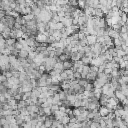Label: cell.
<instances>
[{
	"label": "cell",
	"instance_id": "cell-15",
	"mask_svg": "<svg viewBox=\"0 0 128 128\" xmlns=\"http://www.w3.org/2000/svg\"><path fill=\"white\" fill-rule=\"evenodd\" d=\"M90 72V65L88 64V65H83V69H82V72L81 73H83V74H88Z\"/></svg>",
	"mask_w": 128,
	"mask_h": 128
},
{
	"label": "cell",
	"instance_id": "cell-1",
	"mask_svg": "<svg viewBox=\"0 0 128 128\" xmlns=\"http://www.w3.org/2000/svg\"><path fill=\"white\" fill-rule=\"evenodd\" d=\"M38 18L40 19L41 22H45L48 23L51 19H52V12L50 10H41L40 14L38 15Z\"/></svg>",
	"mask_w": 128,
	"mask_h": 128
},
{
	"label": "cell",
	"instance_id": "cell-14",
	"mask_svg": "<svg viewBox=\"0 0 128 128\" xmlns=\"http://www.w3.org/2000/svg\"><path fill=\"white\" fill-rule=\"evenodd\" d=\"M23 17H24V19H25L26 21H30V20H33V19L35 18V15H33L32 13H29V14L23 15Z\"/></svg>",
	"mask_w": 128,
	"mask_h": 128
},
{
	"label": "cell",
	"instance_id": "cell-28",
	"mask_svg": "<svg viewBox=\"0 0 128 128\" xmlns=\"http://www.w3.org/2000/svg\"><path fill=\"white\" fill-rule=\"evenodd\" d=\"M121 60H122V57H119V56H114L113 57V61H115L117 63H120Z\"/></svg>",
	"mask_w": 128,
	"mask_h": 128
},
{
	"label": "cell",
	"instance_id": "cell-27",
	"mask_svg": "<svg viewBox=\"0 0 128 128\" xmlns=\"http://www.w3.org/2000/svg\"><path fill=\"white\" fill-rule=\"evenodd\" d=\"M21 28H22V25L20 23H18V22L15 21V24H14V28L13 29H21Z\"/></svg>",
	"mask_w": 128,
	"mask_h": 128
},
{
	"label": "cell",
	"instance_id": "cell-18",
	"mask_svg": "<svg viewBox=\"0 0 128 128\" xmlns=\"http://www.w3.org/2000/svg\"><path fill=\"white\" fill-rule=\"evenodd\" d=\"M13 46H14V48H15V49H17V50H21V49H23V45H22L18 40L16 41V43H15Z\"/></svg>",
	"mask_w": 128,
	"mask_h": 128
},
{
	"label": "cell",
	"instance_id": "cell-30",
	"mask_svg": "<svg viewBox=\"0 0 128 128\" xmlns=\"http://www.w3.org/2000/svg\"><path fill=\"white\" fill-rule=\"evenodd\" d=\"M73 25H78V18H73Z\"/></svg>",
	"mask_w": 128,
	"mask_h": 128
},
{
	"label": "cell",
	"instance_id": "cell-19",
	"mask_svg": "<svg viewBox=\"0 0 128 128\" xmlns=\"http://www.w3.org/2000/svg\"><path fill=\"white\" fill-rule=\"evenodd\" d=\"M50 108H51V111H52V113H54V112H56L57 110H59L60 106H59L58 104H52V105L50 106Z\"/></svg>",
	"mask_w": 128,
	"mask_h": 128
},
{
	"label": "cell",
	"instance_id": "cell-10",
	"mask_svg": "<svg viewBox=\"0 0 128 128\" xmlns=\"http://www.w3.org/2000/svg\"><path fill=\"white\" fill-rule=\"evenodd\" d=\"M58 58H59V60H60V61H62V62L66 61V60H71V59H70V55L65 54V53H62Z\"/></svg>",
	"mask_w": 128,
	"mask_h": 128
},
{
	"label": "cell",
	"instance_id": "cell-4",
	"mask_svg": "<svg viewBox=\"0 0 128 128\" xmlns=\"http://www.w3.org/2000/svg\"><path fill=\"white\" fill-rule=\"evenodd\" d=\"M104 12L102 11V9L100 7H97V8H94L93 9V12H92V16L94 17H97V18H102L104 16Z\"/></svg>",
	"mask_w": 128,
	"mask_h": 128
},
{
	"label": "cell",
	"instance_id": "cell-29",
	"mask_svg": "<svg viewBox=\"0 0 128 128\" xmlns=\"http://www.w3.org/2000/svg\"><path fill=\"white\" fill-rule=\"evenodd\" d=\"M111 72H112V68H105L104 69V73H106V74H111Z\"/></svg>",
	"mask_w": 128,
	"mask_h": 128
},
{
	"label": "cell",
	"instance_id": "cell-20",
	"mask_svg": "<svg viewBox=\"0 0 128 128\" xmlns=\"http://www.w3.org/2000/svg\"><path fill=\"white\" fill-rule=\"evenodd\" d=\"M63 53V48H55V56L59 57Z\"/></svg>",
	"mask_w": 128,
	"mask_h": 128
},
{
	"label": "cell",
	"instance_id": "cell-26",
	"mask_svg": "<svg viewBox=\"0 0 128 128\" xmlns=\"http://www.w3.org/2000/svg\"><path fill=\"white\" fill-rule=\"evenodd\" d=\"M83 49H84V51H85V54H87V53H89V52L91 51V46H90V45H86V46L83 47Z\"/></svg>",
	"mask_w": 128,
	"mask_h": 128
},
{
	"label": "cell",
	"instance_id": "cell-22",
	"mask_svg": "<svg viewBox=\"0 0 128 128\" xmlns=\"http://www.w3.org/2000/svg\"><path fill=\"white\" fill-rule=\"evenodd\" d=\"M78 44L81 46V47H84V46H86V45H88V43H87V40H86V38L85 39H81V40H79L78 41Z\"/></svg>",
	"mask_w": 128,
	"mask_h": 128
},
{
	"label": "cell",
	"instance_id": "cell-24",
	"mask_svg": "<svg viewBox=\"0 0 128 128\" xmlns=\"http://www.w3.org/2000/svg\"><path fill=\"white\" fill-rule=\"evenodd\" d=\"M78 7L81 9H84L85 7V0H78Z\"/></svg>",
	"mask_w": 128,
	"mask_h": 128
},
{
	"label": "cell",
	"instance_id": "cell-3",
	"mask_svg": "<svg viewBox=\"0 0 128 128\" xmlns=\"http://www.w3.org/2000/svg\"><path fill=\"white\" fill-rule=\"evenodd\" d=\"M86 40H87V43L88 45H94L96 42H97V35H93V34H88L86 36Z\"/></svg>",
	"mask_w": 128,
	"mask_h": 128
},
{
	"label": "cell",
	"instance_id": "cell-8",
	"mask_svg": "<svg viewBox=\"0 0 128 128\" xmlns=\"http://www.w3.org/2000/svg\"><path fill=\"white\" fill-rule=\"evenodd\" d=\"M63 24L65 27H69V26H72L73 25V18H64L63 20Z\"/></svg>",
	"mask_w": 128,
	"mask_h": 128
},
{
	"label": "cell",
	"instance_id": "cell-5",
	"mask_svg": "<svg viewBox=\"0 0 128 128\" xmlns=\"http://www.w3.org/2000/svg\"><path fill=\"white\" fill-rule=\"evenodd\" d=\"M115 97H116L120 102H123V101L126 99V95H125L121 90H115Z\"/></svg>",
	"mask_w": 128,
	"mask_h": 128
},
{
	"label": "cell",
	"instance_id": "cell-11",
	"mask_svg": "<svg viewBox=\"0 0 128 128\" xmlns=\"http://www.w3.org/2000/svg\"><path fill=\"white\" fill-rule=\"evenodd\" d=\"M70 59H71V61L79 60V59H80V56H79L78 52H77V51H76V52H71V54H70Z\"/></svg>",
	"mask_w": 128,
	"mask_h": 128
},
{
	"label": "cell",
	"instance_id": "cell-17",
	"mask_svg": "<svg viewBox=\"0 0 128 128\" xmlns=\"http://www.w3.org/2000/svg\"><path fill=\"white\" fill-rule=\"evenodd\" d=\"M63 27H65L63 24V22H57L55 23V30H61Z\"/></svg>",
	"mask_w": 128,
	"mask_h": 128
},
{
	"label": "cell",
	"instance_id": "cell-12",
	"mask_svg": "<svg viewBox=\"0 0 128 128\" xmlns=\"http://www.w3.org/2000/svg\"><path fill=\"white\" fill-rule=\"evenodd\" d=\"M80 60L83 62L84 65H88V64H90V62H91V58H89L87 55H84L83 57H81Z\"/></svg>",
	"mask_w": 128,
	"mask_h": 128
},
{
	"label": "cell",
	"instance_id": "cell-25",
	"mask_svg": "<svg viewBox=\"0 0 128 128\" xmlns=\"http://www.w3.org/2000/svg\"><path fill=\"white\" fill-rule=\"evenodd\" d=\"M73 76H74V79H80V78H82L81 77V73L78 72V71H74Z\"/></svg>",
	"mask_w": 128,
	"mask_h": 128
},
{
	"label": "cell",
	"instance_id": "cell-13",
	"mask_svg": "<svg viewBox=\"0 0 128 128\" xmlns=\"http://www.w3.org/2000/svg\"><path fill=\"white\" fill-rule=\"evenodd\" d=\"M16 41H17V39L16 38H8V39H6V45H9V46H13L15 43H16Z\"/></svg>",
	"mask_w": 128,
	"mask_h": 128
},
{
	"label": "cell",
	"instance_id": "cell-6",
	"mask_svg": "<svg viewBox=\"0 0 128 128\" xmlns=\"http://www.w3.org/2000/svg\"><path fill=\"white\" fill-rule=\"evenodd\" d=\"M73 68V61L71 60H66L63 62V69L67 70V69H72Z\"/></svg>",
	"mask_w": 128,
	"mask_h": 128
},
{
	"label": "cell",
	"instance_id": "cell-21",
	"mask_svg": "<svg viewBox=\"0 0 128 128\" xmlns=\"http://www.w3.org/2000/svg\"><path fill=\"white\" fill-rule=\"evenodd\" d=\"M90 127L92 128H96V127H101L100 125V122H97V121H91V124H90Z\"/></svg>",
	"mask_w": 128,
	"mask_h": 128
},
{
	"label": "cell",
	"instance_id": "cell-16",
	"mask_svg": "<svg viewBox=\"0 0 128 128\" xmlns=\"http://www.w3.org/2000/svg\"><path fill=\"white\" fill-rule=\"evenodd\" d=\"M85 90H87V91H93L94 90L93 82H88V84L85 86Z\"/></svg>",
	"mask_w": 128,
	"mask_h": 128
},
{
	"label": "cell",
	"instance_id": "cell-2",
	"mask_svg": "<svg viewBox=\"0 0 128 128\" xmlns=\"http://www.w3.org/2000/svg\"><path fill=\"white\" fill-rule=\"evenodd\" d=\"M111 111H113V110L109 109L106 105H100V107L98 109V112L100 113L101 116H107L109 114V112H111Z\"/></svg>",
	"mask_w": 128,
	"mask_h": 128
},
{
	"label": "cell",
	"instance_id": "cell-31",
	"mask_svg": "<svg viewBox=\"0 0 128 128\" xmlns=\"http://www.w3.org/2000/svg\"><path fill=\"white\" fill-rule=\"evenodd\" d=\"M1 18H2V17H1V15H0V19H1Z\"/></svg>",
	"mask_w": 128,
	"mask_h": 128
},
{
	"label": "cell",
	"instance_id": "cell-7",
	"mask_svg": "<svg viewBox=\"0 0 128 128\" xmlns=\"http://www.w3.org/2000/svg\"><path fill=\"white\" fill-rule=\"evenodd\" d=\"M28 104H29V103H28L27 100L21 99V100H19V101L17 102V108H18L19 110H21V109H23V108H26Z\"/></svg>",
	"mask_w": 128,
	"mask_h": 128
},
{
	"label": "cell",
	"instance_id": "cell-9",
	"mask_svg": "<svg viewBox=\"0 0 128 128\" xmlns=\"http://www.w3.org/2000/svg\"><path fill=\"white\" fill-rule=\"evenodd\" d=\"M28 55H29V52H28L27 50H25V49H21V50H19V52H18V57L27 58Z\"/></svg>",
	"mask_w": 128,
	"mask_h": 128
},
{
	"label": "cell",
	"instance_id": "cell-23",
	"mask_svg": "<svg viewBox=\"0 0 128 128\" xmlns=\"http://www.w3.org/2000/svg\"><path fill=\"white\" fill-rule=\"evenodd\" d=\"M43 108H44V114H45L46 116L52 114V111H51V108H50V107H43Z\"/></svg>",
	"mask_w": 128,
	"mask_h": 128
}]
</instances>
